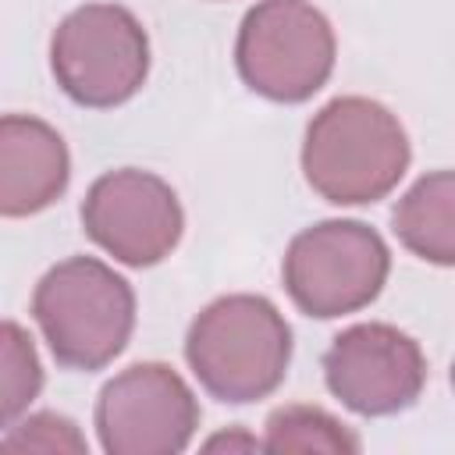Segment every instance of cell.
<instances>
[{
    "label": "cell",
    "instance_id": "obj_1",
    "mask_svg": "<svg viewBox=\"0 0 455 455\" xmlns=\"http://www.w3.org/2000/svg\"><path fill=\"white\" fill-rule=\"evenodd\" d=\"M412 160L409 135L380 100L334 96L306 124V185L334 206H366L398 188Z\"/></svg>",
    "mask_w": 455,
    "mask_h": 455
},
{
    "label": "cell",
    "instance_id": "obj_9",
    "mask_svg": "<svg viewBox=\"0 0 455 455\" xmlns=\"http://www.w3.org/2000/svg\"><path fill=\"white\" fill-rule=\"evenodd\" d=\"M327 391L355 416H395L427 387V355L419 341L395 323H352L323 352Z\"/></svg>",
    "mask_w": 455,
    "mask_h": 455
},
{
    "label": "cell",
    "instance_id": "obj_7",
    "mask_svg": "<svg viewBox=\"0 0 455 455\" xmlns=\"http://www.w3.org/2000/svg\"><path fill=\"white\" fill-rule=\"evenodd\" d=\"M96 437L107 455H178L199 427V398L167 363H132L96 398Z\"/></svg>",
    "mask_w": 455,
    "mask_h": 455
},
{
    "label": "cell",
    "instance_id": "obj_3",
    "mask_svg": "<svg viewBox=\"0 0 455 455\" xmlns=\"http://www.w3.org/2000/svg\"><path fill=\"white\" fill-rule=\"evenodd\" d=\"M32 320L64 370L96 373L128 348L135 291L103 259L68 256L36 281Z\"/></svg>",
    "mask_w": 455,
    "mask_h": 455
},
{
    "label": "cell",
    "instance_id": "obj_4",
    "mask_svg": "<svg viewBox=\"0 0 455 455\" xmlns=\"http://www.w3.org/2000/svg\"><path fill=\"white\" fill-rule=\"evenodd\" d=\"M338 39L309 0H256L235 39L242 82L270 103H306L334 71Z\"/></svg>",
    "mask_w": 455,
    "mask_h": 455
},
{
    "label": "cell",
    "instance_id": "obj_10",
    "mask_svg": "<svg viewBox=\"0 0 455 455\" xmlns=\"http://www.w3.org/2000/svg\"><path fill=\"white\" fill-rule=\"evenodd\" d=\"M71 181V153L53 124L32 114H0V217L50 210Z\"/></svg>",
    "mask_w": 455,
    "mask_h": 455
},
{
    "label": "cell",
    "instance_id": "obj_12",
    "mask_svg": "<svg viewBox=\"0 0 455 455\" xmlns=\"http://www.w3.org/2000/svg\"><path fill=\"white\" fill-rule=\"evenodd\" d=\"M263 430H267L263 448H270V451H334V455L341 451V455H352L363 448V441L338 416H331L320 405H306V402L274 409L267 416Z\"/></svg>",
    "mask_w": 455,
    "mask_h": 455
},
{
    "label": "cell",
    "instance_id": "obj_13",
    "mask_svg": "<svg viewBox=\"0 0 455 455\" xmlns=\"http://www.w3.org/2000/svg\"><path fill=\"white\" fill-rule=\"evenodd\" d=\"M43 391V363L18 320H0V430H11Z\"/></svg>",
    "mask_w": 455,
    "mask_h": 455
},
{
    "label": "cell",
    "instance_id": "obj_6",
    "mask_svg": "<svg viewBox=\"0 0 455 455\" xmlns=\"http://www.w3.org/2000/svg\"><path fill=\"white\" fill-rule=\"evenodd\" d=\"M387 242L363 220H320L302 228L281 259V281L299 313L334 320L366 309L387 284Z\"/></svg>",
    "mask_w": 455,
    "mask_h": 455
},
{
    "label": "cell",
    "instance_id": "obj_14",
    "mask_svg": "<svg viewBox=\"0 0 455 455\" xmlns=\"http://www.w3.org/2000/svg\"><path fill=\"white\" fill-rule=\"evenodd\" d=\"M0 451H89L75 419L60 412H36L0 437Z\"/></svg>",
    "mask_w": 455,
    "mask_h": 455
},
{
    "label": "cell",
    "instance_id": "obj_5",
    "mask_svg": "<svg viewBox=\"0 0 455 455\" xmlns=\"http://www.w3.org/2000/svg\"><path fill=\"white\" fill-rule=\"evenodd\" d=\"M50 71L71 103L121 107L146 85L149 36L121 4H82L50 36Z\"/></svg>",
    "mask_w": 455,
    "mask_h": 455
},
{
    "label": "cell",
    "instance_id": "obj_11",
    "mask_svg": "<svg viewBox=\"0 0 455 455\" xmlns=\"http://www.w3.org/2000/svg\"><path fill=\"white\" fill-rule=\"evenodd\" d=\"M391 228L412 256L434 267H451L455 263V174L444 167L423 174L395 203Z\"/></svg>",
    "mask_w": 455,
    "mask_h": 455
},
{
    "label": "cell",
    "instance_id": "obj_8",
    "mask_svg": "<svg viewBox=\"0 0 455 455\" xmlns=\"http://www.w3.org/2000/svg\"><path fill=\"white\" fill-rule=\"evenodd\" d=\"M85 235L124 267H156L185 235L178 192L153 171L117 167L100 174L82 199Z\"/></svg>",
    "mask_w": 455,
    "mask_h": 455
},
{
    "label": "cell",
    "instance_id": "obj_15",
    "mask_svg": "<svg viewBox=\"0 0 455 455\" xmlns=\"http://www.w3.org/2000/svg\"><path fill=\"white\" fill-rule=\"evenodd\" d=\"M217 448H263V441H256L252 434L231 430V434H217L206 441V451H217Z\"/></svg>",
    "mask_w": 455,
    "mask_h": 455
},
{
    "label": "cell",
    "instance_id": "obj_2",
    "mask_svg": "<svg viewBox=\"0 0 455 455\" xmlns=\"http://www.w3.org/2000/svg\"><path fill=\"white\" fill-rule=\"evenodd\" d=\"M185 359L210 398L249 405L281 387L291 363V327L267 295H220L188 323Z\"/></svg>",
    "mask_w": 455,
    "mask_h": 455
}]
</instances>
